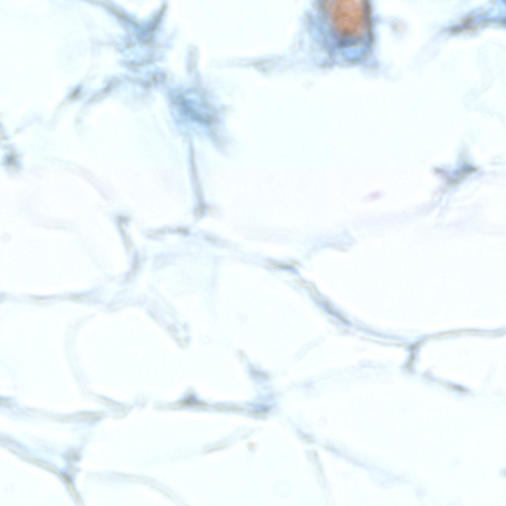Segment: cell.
Returning <instances> with one entry per match:
<instances>
[{
  "label": "cell",
  "mask_w": 506,
  "mask_h": 506,
  "mask_svg": "<svg viewBox=\"0 0 506 506\" xmlns=\"http://www.w3.org/2000/svg\"><path fill=\"white\" fill-rule=\"evenodd\" d=\"M335 35L342 44L358 43L370 27V9L365 1H333L325 5Z\"/></svg>",
  "instance_id": "obj_1"
},
{
  "label": "cell",
  "mask_w": 506,
  "mask_h": 506,
  "mask_svg": "<svg viewBox=\"0 0 506 506\" xmlns=\"http://www.w3.org/2000/svg\"><path fill=\"white\" fill-rule=\"evenodd\" d=\"M270 264L274 266L275 267L278 268L286 269L288 267V266L286 264H282L281 263L274 261H271Z\"/></svg>",
  "instance_id": "obj_2"
}]
</instances>
